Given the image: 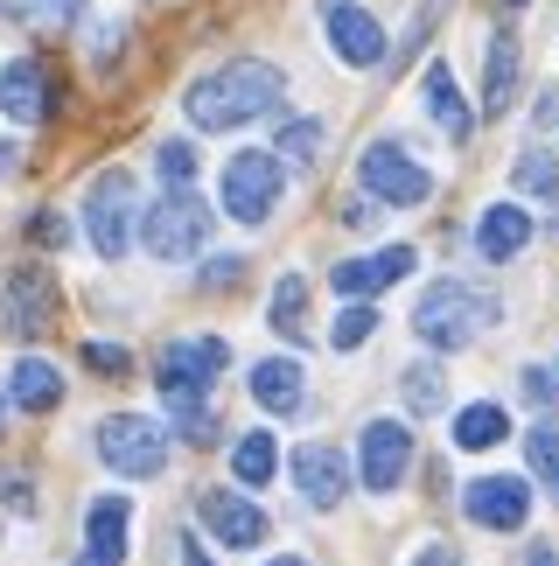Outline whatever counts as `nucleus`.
<instances>
[{"mask_svg":"<svg viewBox=\"0 0 559 566\" xmlns=\"http://www.w3.org/2000/svg\"><path fill=\"white\" fill-rule=\"evenodd\" d=\"M280 98H287V77H280L273 63H260V56H239V63H224V71L189 84L182 113H189L197 134H239V126L280 113Z\"/></svg>","mask_w":559,"mask_h":566,"instance_id":"1","label":"nucleus"},{"mask_svg":"<svg viewBox=\"0 0 559 566\" xmlns=\"http://www.w3.org/2000/svg\"><path fill=\"white\" fill-rule=\"evenodd\" d=\"M489 322H497V301L462 287V280H434V287L420 294V308H413V329H420V343H434V350H462V343L476 329H489Z\"/></svg>","mask_w":559,"mask_h":566,"instance_id":"2","label":"nucleus"},{"mask_svg":"<svg viewBox=\"0 0 559 566\" xmlns=\"http://www.w3.org/2000/svg\"><path fill=\"white\" fill-rule=\"evenodd\" d=\"M140 245L161 259V266H182V259H197L210 245V203L197 189H168L155 210L140 217Z\"/></svg>","mask_w":559,"mask_h":566,"instance_id":"3","label":"nucleus"},{"mask_svg":"<svg viewBox=\"0 0 559 566\" xmlns=\"http://www.w3.org/2000/svg\"><path fill=\"white\" fill-rule=\"evenodd\" d=\"M224 364H231V343H224V336L168 343V350L155 357V385H161L168 412H197L203 391H210V378H224Z\"/></svg>","mask_w":559,"mask_h":566,"instance_id":"4","label":"nucleus"},{"mask_svg":"<svg viewBox=\"0 0 559 566\" xmlns=\"http://www.w3.org/2000/svg\"><path fill=\"white\" fill-rule=\"evenodd\" d=\"M84 231H92L98 259H126V245H134V231H140V196H134L126 168L92 176V189H84Z\"/></svg>","mask_w":559,"mask_h":566,"instance_id":"5","label":"nucleus"},{"mask_svg":"<svg viewBox=\"0 0 559 566\" xmlns=\"http://www.w3.org/2000/svg\"><path fill=\"white\" fill-rule=\"evenodd\" d=\"M98 462L113 475H134V483H147V475L168 469V433L147 420V412H113V420L98 427Z\"/></svg>","mask_w":559,"mask_h":566,"instance_id":"6","label":"nucleus"},{"mask_svg":"<svg viewBox=\"0 0 559 566\" xmlns=\"http://www.w3.org/2000/svg\"><path fill=\"white\" fill-rule=\"evenodd\" d=\"M280 182H287L280 155H266V147H239V155L224 161V217H239V224H266L273 203H280Z\"/></svg>","mask_w":559,"mask_h":566,"instance_id":"7","label":"nucleus"},{"mask_svg":"<svg viewBox=\"0 0 559 566\" xmlns=\"http://www.w3.org/2000/svg\"><path fill=\"white\" fill-rule=\"evenodd\" d=\"M357 176H363V196H371V203H392V210H413V203L434 196V176H426L399 140H371L363 161H357Z\"/></svg>","mask_w":559,"mask_h":566,"instance_id":"8","label":"nucleus"},{"mask_svg":"<svg viewBox=\"0 0 559 566\" xmlns=\"http://www.w3.org/2000/svg\"><path fill=\"white\" fill-rule=\"evenodd\" d=\"M405 469H413V433H405V420H371V427H363V441H357V475H363V490L392 496V490L405 483Z\"/></svg>","mask_w":559,"mask_h":566,"instance_id":"9","label":"nucleus"},{"mask_svg":"<svg viewBox=\"0 0 559 566\" xmlns=\"http://www.w3.org/2000/svg\"><path fill=\"white\" fill-rule=\"evenodd\" d=\"M321 29H329L336 63H350V71H378L384 63V29H378V14L357 8V0H329V8H321Z\"/></svg>","mask_w":559,"mask_h":566,"instance_id":"10","label":"nucleus"},{"mask_svg":"<svg viewBox=\"0 0 559 566\" xmlns=\"http://www.w3.org/2000/svg\"><path fill=\"white\" fill-rule=\"evenodd\" d=\"M197 517H203V532L218 538V546H231V553H252L266 538V511L252 504V496H239V490H203Z\"/></svg>","mask_w":559,"mask_h":566,"instance_id":"11","label":"nucleus"},{"mask_svg":"<svg viewBox=\"0 0 559 566\" xmlns=\"http://www.w3.org/2000/svg\"><path fill=\"white\" fill-rule=\"evenodd\" d=\"M462 511L476 517L483 532H518L531 517V490L518 483V475H476V483L462 490Z\"/></svg>","mask_w":559,"mask_h":566,"instance_id":"12","label":"nucleus"},{"mask_svg":"<svg viewBox=\"0 0 559 566\" xmlns=\"http://www.w3.org/2000/svg\"><path fill=\"white\" fill-rule=\"evenodd\" d=\"M413 266H420L413 245H384V252H371V259H336V266H329V287H336L342 301H371L378 287L405 280Z\"/></svg>","mask_w":559,"mask_h":566,"instance_id":"13","label":"nucleus"},{"mask_svg":"<svg viewBox=\"0 0 559 566\" xmlns=\"http://www.w3.org/2000/svg\"><path fill=\"white\" fill-rule=\"evenodd\" d=\"M294 490L308 496L315 511H336L342 496H350V462L329 448V441H308V448H294Z\"/></svg>","mask_w":559,"mask_h":566,"instance_id":"14","label":"nucleus"},{"mask_svg":"<svg viewBox=\"0 0 559 566\" xmlns=\"http://www.w3.org/2000/svg\"><path fill=\"white\" fill-rule=\"evenodd\" d=\"M8 322H14V336H42L56 322V280H50V266H14L8 273Z\"/></svg>","mask_w":559,"mask_h":566,"instance_id":"15","label":"nucleus"},{"mask_svg":"<svg viewBox=\"0 0 559 566\" xmlns=\"http://www.w3.org/2000/svg\"><path fill=\"white\" fill-rule=\"evenodd\" d=\"M0 113H8L14 126L50 119V71H42L35 56H14L8 71H0Z\"/></svg>","mask_w":559,"mask_h":566,"instance_id":"16","label":"nucleus"},{"mask_svg":"<svg viewBox=\"0 0 559 566\" xmlns=\"http://www.w3.org/2000/svg\"><path fill=\"white\" fill-rule=\"evenodd\" d=\"M126 546H134V504H126V496H98V504L84 511V553L119 566Z\"/></svg>","mask_w":559,"mask_h":566,"instance_id":"17","label":"nucleus"},{"mask_svg":"<svg viewBox=\"0 0 559 566\" xmlns=\"http://www.w3.org/2000/svg\"><path fill=\"white\" fill-rule=\"evenodd\" d=\"M420 92H426V113H434V126H441L447 140H468V134H476V113H468V98H462V84H455L447 63H426Z\"/></svg>","mask_w":559,"mask_h":566,"instance_id":"18","label":"nucleus"},{"mask_svg":"<svg viewBox=\"0 0 559 566\" xmlns=\"http://www.w3.org/2000/svg\"><path fill=\"white\" fill-rule=\"evenodd\" d=\"M525 245H531V217H525L518 203H489V210H483V224H476V252L504 266V259H518Z\"/></svg>","mask_w":559,"mask_h":566,"instance_id":"19","label":"nucleus"},{"mask_svg":"<svg viewBox=\"0 0 559 566\" xmlns=\"http://www.w3.org/2000/svg\"><path fill=\"white\" fill-rule=\"evenodd\" d=\"M56 399H63V371H56V364L14 357V371H8V406H21V412H56Z\"/></svg>","mask_w":559,"mask_h":566,"instance_id":"20","label":"nucleus"},{"mask_svg":"<svg viewBox=\"0 0 559 566\" xmlns=\"http://www.w3.org/2000/svg\"><path fill=\"white\" fill-rule=\"evenodd\" d=\"M510 98H518V35L497 29L489 35V63H483V113H510Z\"/></svg>","mask_w":559,"mask_h":566,"instance_id":"21","label":"nucleus"},{"mask_svg":"<svg viewBox=\"0 0 559 566\" xmlns=\"http://www.w3.org/2000/svg\"><path fill=\"white\" fill-rule=\"evenodd\" d=\"M252 399H260L266 412H300V399H308V385H300V364H294V357L252 364Z\"/></svg>","mask_w":559,"mask_h":566,"instance_id":"22","label":"nucleus"},{"mask_svg":"<svg viewBox=\"0 0 559 566\" xmlns=\"http://www.w3.org/2000/svg\"><path fill=\"white\" fill-rule=\"evenodd\" d=\"M504 433H510V412L504 406H462L455 412V448H468V454H483V448H497L504 441Z\"/></svg>","mask_w":559,"mask_h":566,"instance_id":"23","label":"nucleus"},{"mask_svg":"<svg viewBox=\"0 0 559 566\" xmlns=\"http://www.w3.org/2000/svg\"><path fill=\"white\" fill-rule=\"evenodd\" d=\"M231 475H239L245 490H260L280 475V448H273V433H239V448H231Z\"/></svg>","mask_w":559,"mask_h":566,"instance_id":"24","label":"nucleus"},{"mask_svg":"<svg viewBox=\"0 0 559 566\" xmlns=\"http://www.w3.org/2000/svg\"><path fill=\"white\" fill-rule=\"evenodd\" d=\"M405 412H447V378H441V364L434 357H420V364H405Z\"/></svg>","mask_w":559,"mask_h":566,"instance_id":"25","label":"nucleus"},{"mask_svg":"<svg viewBox=\"0 0 559 566\" xmlns=\"http://www.w3.org/2000/svg\"><path fill=\"white\" fill-rule=\"evenodd\" d=\"M266 322H273L280 336H294V343H300V329H308V280H300V273H287V280L273 287V308H266Z\"/></svg>","mask_w":559,"mask_h":566,"instance_id":"26","label":"nucleus"},{"mask_svg":"<svg viewBox=\"0 0 559 566\" xmlns=\"http://www.w3.org/2000/svg\"><path fill=\"white\" fill-rule=\"evenodd\" d=\"M0 21H21V29H71L77 0H0Z\"/></svg>","mask_w":559,"mask_h":566,"instance_id":"27","label":"nucleus"},{"mask_svg":"<svg viewBox=\"0 0 559 566\" xmlns=\"http://www.w3.org/2000/svg\"><path fill=\"white\" fill-rule=\"evenodd\" d=\"M510 182H518L525 196H552V203H559V161H552V155H539V147H531V155H518Z\"/></svg>","mask_w":559,"mask_h":566,"instance_id":"28","label":"nucleus"},{"mask_svg":"<svg viewBox=\"0 0 559 566\" xmlns=\"http://www.w3.org/2000/svg\"><path fill=\"white\" fill-rule=\"evenodd\" d=\"M371 329H378V308H371V301H342L329 343H336V350H357V343H371Z\"/></svg>","mask_w":559,"mask_h":566,"instance_id":"29","label":"nucleus"},{"mask_svg":"<svg viewBox=\"0 0 559 566\" xmlns=\"http://www.w3.org/2000/svg\"><path fill=\"white\" fill-rule=\"evenodd\" d=\"M315 147H321V119H287V126H280V147H273V155L294 161V168H308Z\"/></svg>","mask_w":559,"mask_h":566,"instance_id":"30","label":"nucleus"},{"mask_svg":"<svg viewBox=\"0 0 559 566\" xmlns=\"http://www.w3.org/2000/svg\"><path fill=\"white\" fill-rule=\"evenodd\" d=\"M155 168H161V182H168V189H189V182H197V147H189V140H161Z\"/></svg>","mask_w":559,"mask_h":566,"instance_id":"31","label":"nucleus"},{"mask_svg":"<svg viewBox=\"0 0 559 566\" xmlns=\"http://www.w3.org/2000/svg\"><path fill=\"white\" fill-rule=\"evenodd\" d=\"M525 454H531V469L546 475V490L559 496V427H531V441H525Z\"/></svg>","mask_w":559,"mask_h":566,"instance_id":"32","label":"nucleus"},{"mask_svg":"<svg viewBox=\"0 0 559 566\" xmlns=\"http://www.w3.org/2000/svg\"><path fill=\"white\" fill-rule=\"evenodd\" d=\"M84 364H92L98 378H126V364H134V357H126L119 343H84Z\"/></svg>","mask_w":559,"mask_h":566,"instance_id":"33","label":"nucleus"},{"mask_svg":"<svg viewBox=\"0 0 559 566\" xmlns=\"http://www.w3.org/2000/svg\"><path fill=\"white\" fill-rule=\"evenodd\" d=\"M35 245H71V224H63L56 210H42L35 217Z\"/></svg>","mask_w":559,"mask_h":566,"instance_id":"34","label":"nucleus"},{"mask_svg":"<svg viewBox=\"0 0 559 566\" xmlns=\"http://www.w3.org/2000/svg\"><path fill=\"white\" fill-rule=\"evenodd\" d=\"M239 273H245V259H210V273H203V280H210V287H231Z\"/></svg>","mask_w":559,"mask_h":566,"instance_id":"35","label":"nucleus"},{"mask_svg":"<svg viewBox=\"0 0 559 566\" xmlns=\"http://www.w3.org/2000/svg\"><path fill=\"white\" fill-rule=\"evenodd\" d=\"M371 217H378V203H371V196H357V203H342V224H371Z\"/></svg>","mask_w":559,"mask_h":566,"instance_id":"36","label":"nucleus"},{"mask_svg":"<svg viewBox=\"0 0 559 566\" xmlns=\"http://www.w3.org/2000/svg\"><path fill=\"white\" fill-rule=\"evenodd\" d=\"M182 566H210V553L197 546V538H182Z\"/></svg>","mask_w":559,"mask_h":566,"instance_id":"37","label":"nucleus"},{"mask_svg":"<svg viewBox=\"0 0 559 566\" xmlns=\"http://www.w3.org/2000/svg\"><path fill=\"white\" fill-rule=\"evenodd\" d=\"M14 161H21V155H14V140H0V176H14Z\"/></svg>","mask_w":559,"mask_h":566,"instance_id":"38","label":"nucleus"},{"mask_svg":"<svg viewBox=\"0 0 559 566\" xmlns=\"http://www.w3.org/2000/svg\"><path fill=\"white\" fill-rule=\"evenodd\" d=\"M525 566H559V559H552V546H531V559H525Z\"/></svg>","mask_w":559,"mask_h":566,"instance_id":"39","label":"nucleus"},{"mask_svg":"<svg viewBox=\"0 0 559 566\" xmlns=\"http://www.w3.org/2000/svg\"><path fill=\"white\" fill-rule=\"evenodd\" d=\"M420 566H447V553H441V546H434V553H420Z\"/></svg>","mask_w":559,"mask_h":566,"instance_id":"40","label":"nucleus"},{"mask_svg":"<svg viewBox=\"0 0 559 566\" xmlns=\"http://www.w3.org/2000/svg\"><path fill=\"white\" fill-rule=\"evenodd\" d=\"M0 427H8V385H0Z\"/></svg>","mask_w":559,"mask_h":566,"instance_id":"41","label":"nucleus"},{"mask_svg":"<svg viewBox=\"0 0 559 566\" xmlns=\"http://www.w3.org/2000/svg\"><path fill=\"white\" fill-rule=\"evenodd\" d=\"M266 566H308V559H294V553H287V559H266Z\"/></svg>","mask_w":559,"mask_h":566,"instance_id":"42","label":"nucleus"},{"mask_svg":"<svg viewBox=\"0 0 559 566\" xmlns=\"http://www.w3.org/2000/svg\"><path fill=\"white\" fill-rule=\"evenodd\" d=\"M77 566H105V559H92V553H84V559H77Z\"/></svg>","mask_w":559,"mask_h":566,"instance_id":"43","label":"nucleus"}]
</instances>
